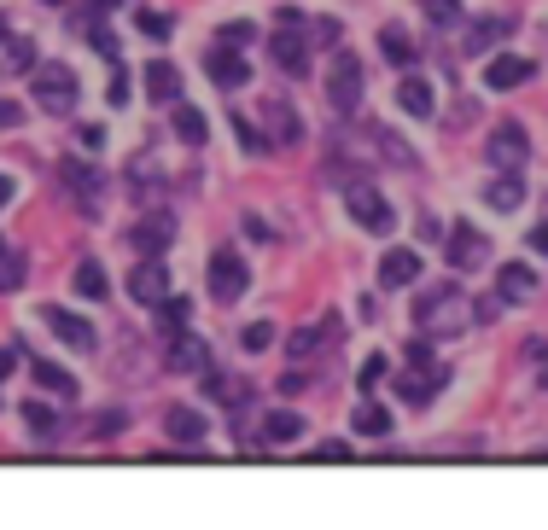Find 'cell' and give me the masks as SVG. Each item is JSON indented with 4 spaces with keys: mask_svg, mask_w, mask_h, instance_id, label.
I'll return each mask as SVG.
<instances>
[{
    "mask_svg": "<svg viewBox=\"0 0 548 530\" xmlns=\"http://www.w3.org/2000/svg\"><path fill=\"white\" fill-rule=\"evenodd\" d=\"M76 70L59 65V59H47V65L35 70V105L41 111H53V117H65V111H76Z\"/></svg>",
    "mask_w": 548,
    "mask_h": 530,
    "instance_id": "1",
    "label": "cell"
},
{
    "mask_svg": "<svg viewBox=\"0 0 548 530\" xmlns=\"http://www.w3.org/2000/svg\"><path fill=\"white\" fill-rule=\"evenodd\" d=\"M362 76H368V70H362L356 53H339V59L327 65V105H333L339 117H350V111L362 105Z\"/></svg>",
    "mask_w": 548,
    "mask_h": 530,
    "instance_id": "2",
    "label": "cell"
},
{
    "mask_svg": "<svg viewBox=\"0 0 548 530\" xmlns=\"http://www.w3.org/2000/svg\"><path fill=\"white\" fill-rule=\"evenodd\" d=\"M205 280H210V298L216 303H234V298H245V286H251V268H245V257L240 251H210V268H205Z\"/></svg>",
    "mask_w": 548,
    "mask_h": 530,
    "instance_id": "3",
    "label": "cell"
},
{
    "mask_svg": "<svg viewBox=\"0 0 548 530\" xmlns=\"http://www.w3.org/2000/svg\"><path fill=\"white\" fill-rule=\"evenodd\" d=\"M414 321L426 332H455L467 321V298H461L455 286H438V292H426V298L414 303Z\"/></svg>",
    "mask_w": 548,
    "mask_h": 530,
    "instance_id": "4",
    "label": "cell"
},
{
    "mask_svg": "<svg viewBox=\"0 0 548 530\" xmlns=\"http://www.w3.org/2000/svg\"><path fill=\"white\" fill-rule=\"evenodd\" d=\"M170 239H175V216L158 204V210H146L135 228H129V251H135V257H164Z\"/></svg>",
    "mask_w": 548,
    "mask_h": 530,
    "instance_id": "5",
    "label": "cell"
},
{
    "mask_svg": "<svg viewBox=\"0 0 548 530\" xmlns=\"http://www.w3.org/2000/svg\"><path fill=\"white\" fill-rule=\"evenodd\" d=\"M484 158H490L496 169H525V158H531V134H525V123H496Z\"/></svg>",
    "mask_w": 548,
    "mask_h": 530,
    "instance_id": "6",
    "label": "cell"
},
{
    "mask_svg": "<svg viewBox=\"0 0 548 530\" xmlns=\"http://www.w3.org/2000/svg\"><path fill=\"white\" fill-rule=\"evenodd\" d=\"M41 327L53 332L59 344H70V350H94V344H100L94 321H88V315H70V309H59V303H47V309H41Z\"/></svg>",
    "mask_w": 548,
    "mask_h": 530,
    "instance_id": "7",
    "label": "cell"
},
{
    "mask_svg": "<svg viewBox=\"0 0 548 530\" xmlns=\"http://www.w3.org/2000/svg\"><path fill=\"white\" fill-rule=\"evenodd\" d=\"M129 298L146 303V309H158V303L170 298V268H164V257H140L129 268Z\"/></svg>",
    "mask_w": 548,
    "mask_h": 530,
    "instance_id": "8",
    "label": "cell"
},
{
    "mask_svg": "<svg viewBox=\"0 0 548 530\" xmlns=\"http://www.w3.org/2000/svg\"><path fill=\"white\" fill-rule=\"evenodd\" d=\"M449 385V367H438V362H414L403 379H397V397L409 402V408H426V402L438 397Z\"/></svg>",
    "mask_w": 548,
    "mask_h": 530,
    "instance_id": "9",
    "label": "cell"
},
{
    "mask_svg": "<svg viewBox=\"0 0 548 530\" xmlns=\"http://www.w3.org/2000/svg\"><path fill=\"white\" fill-rule=\"evenodd\" d=\"M65 187H70V199H76V210H82V216H100L105 181H100V169H94V164H82V158H65Z\"/></svg>",
    "mask_w": 548,
    "mask_h": 530,
    "instance_id": "10",
    "label": "cell"
},
{
    "mask_svg": "<svg viewBox=\"0 0 548 530\" xmlns=\"http://www.w3.org/2000/svg\"><path fill=\"white\" fill-rule=\"evenodd\" d=\"M444 245H449V251H444V257H449V268H461V274H473V268H484V257H490L484 233H479V228H467V222H455Z\"/></svg>",
    "mask_w": 548,
    "mask_h": 530,
    "instance_id": "11",
    "label": "cell"
},
{
    "mask_svg": "<svg viewBox=\"0 0 548 530\" xmlns=\"http://www.w3.org/2000/svg\"><path fill=\"white\" fill-rule=\"evenodd\" d=\"M350 216H356L368 233H391L397 228V210H391L385 193H374V187H350Z\"/></svg>",
    "mask_w": 548,
    "mask_h": 530,
    "instance_id": "12",
    "label": "cell"
},
{
    "mask_svg": "<svg viewBox=\"0 0 548 530\" xmlns=\"http://www.w3.org/2000/svg\"><path fill=\"white\" fill-rule=\"evenodd\" d=\"M205 70H210V82H216L222 94H240L245 82H251V65L240 59V47H210Z\"/></svg>",
    "mask_w": 548,
    "mask_h": 530,
    "instance_id": "13",
    "label": "cell"
},
{
    "mask_svg": "<svg viewBox=\"0 0 548 530\" xmlns=\"http://www.w3.org/2000/svg\"><path fill=\"white\" fill-rule=\"evenodd\" d=\"M537 76L531 59H514V53H496L490 65H484V88H496V94H508V88H525Z\"/></svg>",
    "mask_w": 548,
    "mask_h": 530,
    "instance_id": "14",
    "label": "cell"
},
{
    "mask_svg": "<svg viewBox=\"0 0 548 530\" xmlns=\"http://www.w3.org/2000/svg\"><path fill=\"white\" fill-rule=\"evenodd\" d=\"M269 59L286 70V76H304V70H309L304 35H298V30H274V35H269Z\"/></svg>",
    "mask_w": 548,
    "mask_h": 530,
    "instance_id": "15",
    "label": "cell"
},
{
    "mask_svg": "<svg viewBox=\"0 0 548 530\" xmlns=\"http://www.w3.org/2000/svg\"><path fill=\"white\" fill-rule=\"evenodd\" d=\"M170 367L175 373H205L210 367V350H205V338H193L187 327H175V344H170Z\"/></svg>",
    "mask_w": 548,
    "mask_h": 530,
    "instance_id": "16",
    "label": "cell"
},
{
    "mask_svg": "<svg viewBox=\"0 0 548 530\" xmlns=\"http://www.w3.org/2000/svg\"><path fill=\"white\" fill-rule=\"evenodd\" d=\"M496 292H502L508 303H525L531 292H537V268L531 263H502L496 268Z\"/></svg>",
    "mask_w": 548,
    "mask_h": 530,
    "instance_id": "17",
    "label": "cell"
},
{
    "mask_svg": "<svg viewBox=\"0 0 548 530\" xmlns=\"http://www.w3.org/2000/svg\"><path fill=\"white\" fill-rule=\"evenodd\" d=\"M420 280V251H385L379 257V286H414Z\"/></svg>",
    "mask_w": 548,
    "mask_h": 530,
    "instance_id": "18",
    "label": "cell"
},
{
    "mask_svg": "<svg viewBox=\"0 0 548 530\" xmlns=\"http://www.w3.org/2000/svg\"><path fill=\"white\" fill-rule=\"evenodd\" d=\"M484 204H490V210H502V216L519 210V204H525V181H519V169H502V175L484 187Z\"/></svg>",
    "mask_w": 548,
    "mask_h": 530,
    "instance_id": "19",
    "label": "cell"
},
{
    "mask_svg": "<svg viewBox=\"0 0 548 530\" xmlns=\"http://www.w3.org/2000/svg\"><path fill=\"white\" fill-rule=\"evenodd\" d=\"M146 94L158 105H175V94H181V70L170 65V59H152L146 65Z\"/></svg>",
    "mask_w": 548,
    "mask_h": 530,
    "instance_id": "20",
    "label": "cell"
},
{
    "mask_svg": "<svg viewBox=\"0 0 548 530\" xmlns=\"http://www.w3.org/2000/svg\"><path fill=\"white\" fill-rule=\"evenodd\" d=\"M170 123H175V134H181V140H187V146H205V140H210V123H205V111H199V105L175 100Z\"/></svg>",
    "mask_w": 548,
    "mask_h": 530,
    "instance_id": "21",
    "label": "cell"
},
{
    "mask_svg": "<svg viewBox=\"0 0 548 530\" xmlns=\"http://www.w3.org/2000/svg\"><path fill=\"white\" fill-rule=\"evenodd\" d=\"M263 123H269V140H280V146H292V140H298V111H292V105L286 100H269L263 105Z\"/></svg>",
    "mask_w": 548,
    "mask_h": 530,
    "instance_id": "22",
    "label": "cell"
},
{
    "mask_svg": "<svg viewBox=\"0 0 548 530\" xmlns=\"http://www.w3.org/2000/svg\"><path fill=\"white\" fill-rule=\"evenodd\" d=\"M30 373H35V391H53V397H76V379H70V373H65L59 362H41V356H35Z\"/></svg>",
    "mask_w": 548,
    "mask_h": 530,
    "instance_id": "23",
    "label": "cell"
},
{
    "mask_svg": "<svg viewBox=\"0 0 548 530\" xmlns=\"http://www.w3.org/2000/svg\"><path fill=\"white\" fill-rule=\"evenodd\" d=\"M164 431H170L175 443H199V437H205V414H199V408H170V414H164Z\"/></svg>",
    "mask_w": 548,
    "mask_h": 530,
    "instance_id": "24",
    "label": "cell"
},
{
    "mask_svg": "<svg viewBox=\"0 0 548 530\" xmlns=\"http://www.w3.org/2000/svg\"><path fill=\"white\" fill-rule=\"evenodd\" d=\"M397 105H403L409 117H432V82H426V76H403V88H397Z\"/></svg>",
    "mask_w": 548,
    "mask_h": 530,
    "instance_id": "25",
    "label": "cell"
},
{
    "mask_svg": "<svg viewBox=\"0 0 548 530\" xmlns=\"http://www.w3.org/2000/svg\"><path fill=\"white\" fill-rule=\"evenodd\" d=\"M502 35H514V18H479V24L467 30V53H484V47H496Z\"/></svg>",
    "mask_w": 548,
    "mask_h": 530,
    "instance_id": "26",
    "label": "cell"
},
{
    "mask_svg": "<svg viewBox=\"0 0 548 530\" xmlns=\"http://www.w3.org/2000/svg\"><path fill=\"white\" fill-rule=\"evenodd\" d=\"M105 292H111V280H105V268L88 257V263H76V298H88V303H100Z\"/></svg>",
    "mask_w": 548,
    "mask_h": 530,
    "instance_id": "27",
    "label": "cell"
},
{
    "mask_svg": "<svg viewBox=\"0 0 548 530\" xmlns=\"http://www.w3.org/2000/svg\"><path fill=\"white\" fill-rule=\"evenodd\" d=\"M350 426H356V437H385V431H391V414H385L379 402H356Z\"/></svg>",
    "mask_w": 548,
    "mask_h": 530,
    "instance_id": "28",
    "label": "cell"
},
{
    "mask_svg": "<svg viewBox=\"0 0 548 530\" xmlns=\"http://www.w3.org/2000/svg\"><path fill=\"white\" fill-rule=\"evenodd\" d=\"M24 274H30V257H24V251H12V245H0V292H18V286H24Z\"/></svg>",
    "mask_w": 548,
    "mask_h": 530,
    "instance_id": "29",
    "label": "cell"
},
{
    "mask_svg": "<svg viewBox=\"0 0 548 530\" xmlns=\"http://www.w3.org/2000/svg\"><path fill=\"white\" fill-rule=\"evenodd\" d=\"M205 391H210V402H222V408H245V402H251V385H245V379H205Z\"/></svg>",
    "mask_w": 548,
    "mask_h": 530,
    "instance_id": "30",
    "label": "cell"
},
{
    "mask_svg": "<svg viewBox=\"0 0 548 530\" xmlns=\"http://www.w3.org/2000/svg\"><path fill=\"white\" fill-rule=\"evenodd\" d=\"M379 53H385L391 65H414V41L397 30V24H385V30H379Z\"/></svg>",
    "mask_w": 548,
    "mask_h": 530,
    "instance_id": "31",
    "label": "cell"
},
{
    "mask_svg": "<svg viewBox=\"0 0 548 530\" xmlns=\"http://www.w3.org/2000/svg\"><path fill=\"white\" fill-rule=\"evenodd\" d=\"M30 65H35V41H6L0 70H6V76H30Z\"/></svg>",
    "mask_w": 548,
    "mask_h": 530,
    "instance_id": "32",
    "label": "cell"
},
{
    "mask_svg": "<svg viewBox=\"0 0 548 530\" xmlns=\"http://www.w3.org/2000/svg\"><path fill=\"white\" fill-rule=\"evenodd\" d=\"M263 437H269V443H292V437H304V420L280 408V414H269V420H263Z\"/></svg>",
    "mask_w": 548,
    "mask_h": 530,
    "instance_id": "33",
    "label": "cell"
},
{
    "mask_svg": "<svg viewBox=\"0 0 548 530\" xmlns=\"http://www.w3.org/2000/svg\"><path fill=\"white\" fill-rule=\"evenodd\" d=\"M135 30L146 35V41H170V12H158V6H146V12H135Z\"/></svg>",
    "mask_w": 548,
    "mask_h": 530,
    "instance_id": "34",
    "label": "cell"
},
{
    "mask_svg": "<svg viewBox=\"0 0 548 530\" xmlns=\"http://www.w3.org/2000/svg\"><path fill=\"white\" fill-rule=\"evenodd\" d=\"M24 420H30L35 437H59V414H53L47 402H24Z\"/></svg>",
    "mask_w": 548,
    "mask_h": 530,
    "instance_id": "35",
    "label": "cell"
},
{
    "mask_svg": "<svg viewBox=\"0 0 548 530\" xmlns=\"http://www.w3.org/2000/svg\"><path fill=\"white\" fill-rule=\"evenodd\" d=\"M414 6H420V12H426V18H432V24H461V0H414Z\"/></svg>",
    "mask_w": 548,
    "mask_h": 530,
    "instance_id": "36",
    "label": "cell"
},
{
    "mask_svg": "<svg viewBox=\"0 0 548 530\" xmlns=\"http://www.w3.org/2000/svg\"><path fill=\"white\" fill-rule=\"evenodd\" d=\"M158 321H164V327H187V321H193V303H187V298H175V292H170V298H164V303H158Z\"/></svg>",
    "mask_w": 548,
    "mask_h": 530,
    "instance_id": "37",
    "label": "cell"
},
{
    "mask_svg": "<svg viewBox=\"0 0 548 530\" xmlns=\"http://www.w3.org/2000/svg\"><path fill=\"white\" fill-rule=\"evenodd\" d=\"M315 350H321V344H315V327H298L292 338H286V356H292V362H309Z\"/></svg>",
    "mask_w": 548,
    "mask_h": 530,
    "instance_id": "38",
    "label": "cell"
},
{
    "mask_svg": "<svg viewBox=\"0 0 548 530\" xmlns=\"http://www.w3.org/2000/svg\"><path fill=\"white\" fill-rule=\"evenodd\" d=\"M240 344L257 356V350H269V344H274V327H269V321H251V327L240 332Z\"/></svg>",
    "mask_w": 548,
    "mask_h": 530,
    "instance_id": "39",
    "label": "cell"
},
{
    "mask_svg": "<svg viewBox=\"0 0 548 530\" xmlns=\"http://www.w3.org/2000/svg\"><path fill=\"white\" fill-rule=\"evenodd\" d=\"M251 18H234V24H222V47H245V41H251Z\"/></svg>",
    "mask_w": 548,
    "mask_h": 530,
    "instance_id": "40",
    "label": "cell"
},
{
    "mask_svg": "<svg viewBox=\"0 0 548 530\" xmlns=\"http://www.w3.org/2000/svg\"><path fill=\"white\" fill-rule=\"evenodd\" d=\"M356 379H362V391H368V385H379V379H385V356H368V362H362V373H356Z\"/></svg>",
    "mask_w": 548,
    "mask_h": 530,
    "instance_id": "41",
    "label": "cell"
},
{
    "mask_svg": "<svg viewBox=\"0 0 548 530\" xmlns=\"http://www.w3.org/2000/svg\"><path fill=\"white\" fill-rule=\"evenodd\" d=\"M339 18H321V24H315V41H321V47H339Z\"/></svg>",
    "mask_w": 548,
    "mask_h": 530,
    "instance_id": "42",
    "label": "cell"
},
{
    "mask_svg": "<svg viewBox=\"0 0 548 530\" xmlns=\"http://www.w3.org/2000/svg\"><path fill=\"white\" fill-rule=\"evenodd\" d=\"M315 461H333V466H344V461H350V443H321V449H315Z\"/></svg>",
    "mask_w": 548,
    "mask_h": 530,
    "instance_id": "43",
    "label": "cell"
},
{
    "mask_svg": "<svg viewBox=\"0 0 548 530\" xmlns=\"http://www.w3.org/2000/svg\"><path fill=\"white\" fill-rule=\"evenodd\" d=\"M298 24H304L298 6H274V30H298Z\"/></svg>",
    "mask_w": 548,
    "mask_h": 530,
    "instance_id": "44",
    "label": "cell"
},
{
    "mask_svg": "<svg viewBox=\"0 0 548 530\" xmlns=\"http://www.w3.org/2000/svg\"><path fill=\"white\" fill-rule=\"evenodd\" d=\"M234 134H240V146H245V152H263V140L251 134V123H245V117H234Z\"/></svg>",
    "mask_w": 548,
    "mask_h": 530,
    "instance_id": "45",
    "label": "cell"
},
{
    "mask_svg": "<svg viewBox=\"0 0 548 530\" xmlns=\"http://www.w3.org/2000/svg\"><path fill=\"white\" fill-rule=\"evenodd\" d=\"M18 123H24V111H18L12 100H0V129H18Z\"/></svg>",
    "mask_w": 548,
    "mask_h": 530,
    "instance_id": "46",
    "label": "cell"
},
{
    "mask_svg": "<svg viewBox=\"0 0 548 530\" xmlns=\"http://www.w3.org/2000/svg\"><path fill=\"white\" fill-rule=\"evenodd\" d=\"M531 251H537V257H548V222H543V228H531Z\"/></svg>",
    "mask_w": 548,
    "mask_h": 530,
    "instance_id": "47",
    "label": "cell"
},
{
    "mask_svg": "<svg viewBox=\"0 0 548 530\" xmlns=\"http://www.w3.org/2000/svg\"><path fill=\"white\" fill-rule=\"evenodd\" d=\"M12 367H18V350L6 344V350H0V385H6V373H12Z\"/></svg>",
    "mask_w": 548,
    "mask_h": 530,
    "instance_id": "48",
    "label": "cell"
},
{
    "mask_svg": "<svg viewBox=\"0 0 548 530\" xmlns=\"http://www.w3.org/2000/svg\"><path fill=\"white\" fill-rule=\"evenodd\" d=\"M12 193H18V181H12V175H0V210L12 204Z\"/></svg>",
    "mask_w": 548,
    "mask_h": 530,
    "instance_id": "49",
    "label": "cell"
},
{
    "mask_svg": "<svg viewBox=\"0 0 548 530\" xmlns=\"http://www.w3.org/2000/svg\"><path fill=\"white\" fill-rule=\"evenodd\" d=\"M88 6H94V12H111V6H117V0H88Z\"/></svg>",
    "mask_w": 548,
    "mask_h": 530,
    "instance_id": "50",
    "label": "cell"
},
{
    "mask_svg": "<svg viewBox=\"0 0 548 530\" xmlns=\"http://www.w3.org/2000/svg\"><path fill=\"white\" fill-rule=\"evenodd\" d=\"M0 41H6V24H0Z\"/></svg>",
    "mask_w": 548,
    "mask_h": 530,
    "instance_id": "51",
    "label": "cell"
}]
</instances>
